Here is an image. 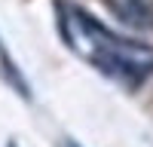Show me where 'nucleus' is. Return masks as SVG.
Returning a JSON list of instances; mask_svg holds the SVG:
<instances>
[{
    "mask_svg": "<svg viewBox=\"0 0 153 147\" xmlns=\"http://www.w3.org/2000/svg\"><path fill=\"white\" fill-rule=\"evenodd\" d=\"M58 31L80 58L126 86H138L153 74V46L113 34L80 6L58 3Z\"/></svg>",
    "mask_w": 153,
    "mask_h": 147,
    "instance_id": "nucleus-1",
    "label": "nucleus"
},
{
    "mask_svg": "<svg viewBox=\"0 0 153 147\" xmlns=\"http://www.w3.org/2000/svg\"><path fill=\"white\" fill-rule=\"evenodd\" d=\"M107 6L126 24L141 28V31H153V0H107Z\"/></svg>",
    "mask_w": 153,
    "mask_h": 147,
    "instance_id": "nucleus-2",
    "label": "nucleus"
},
{
    "mask_svg": "<svg viewBox=\"0 0 153 147\" xmlns=\"http://www.w3.org/2000/svg\"><path fill=\"white\" fill-rule=\"evenodd\" d=\"M65 147H74V144H65Z\"/></svg>",
    "mask_w": 153,
    "mask_h": 147,
    "instance_id": "nucleus-3",
    "label": "nucleus"
}]
</instances>
